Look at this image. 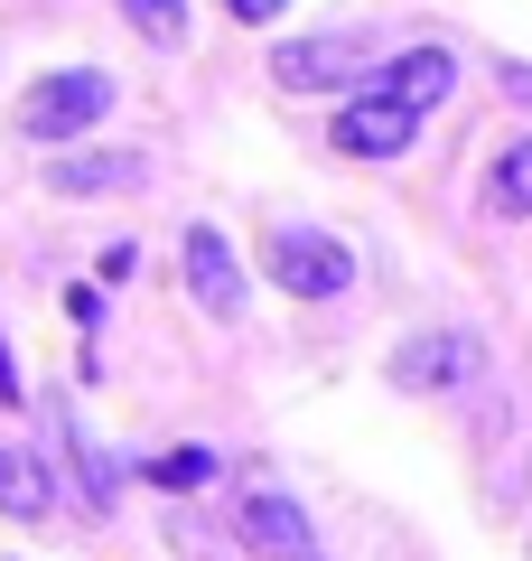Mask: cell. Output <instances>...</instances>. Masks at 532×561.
<instances>
[{
	"mask_svg": "<svg viewBox=\"0 0 532 561\" xmlns=\"http://www.w3.org/2000/svg\"><path fill=\"white\" fill-rule=\"evenodd\" d=\"M103 113H113V76H103V66H57V76H38L20 94V140L66 150V140H84Z\"/></svg>",
	"mask_w": 532,
	"mask_h": 561,
	"instance_id": "cell-1",
	"label": "cell"
},
{
	"mask_svg": "<svg viewBox=\"0 0 532 561\" xmlns=\"http://www.w3.org/2000/svg\"><path fill=\"white\" fill-rule=\"evenodd\" d=\"M262 272H271L290 300H346L355 290V253L336 234H317V225H271V234H262Z\"/></svg>",
	"mask_w": 532,
	"mask_h": 561,
	"instance_id": "cell-2",
	"label": "cell"
},
{
	"mask_svg": "<svg viewBox=\"0 0 532 561\" xmlns=\"http://www.w3.org/2000/svg\"><path fill=\"white\" fill-rule=\"evenodd\" d=\"M327 140L346 150V160H402V150L420 140V113H412V103H393V94H374V84H355V94L336 103Z\"/></svg>",
	"mask_w": 532,
	"mask_h": 561,
	"instance_id": "cell-3",
	"label": "cell"
},
{
	"mask_svg": "<svg viewBox=\"0 0 532 561\" xmlns=\"http://www.w3.org/2000/svg\"><path fill=\"white\" fill-rule=\"evenodd\" d=\"M383 375L402 383V393H449V383L486 375V346H476V328H420V337L393 346V365Z\"/></svg>",
	"mask_w": 532,
	"mask_h": 561,
	"instance_id": "cell-4",
	"label": "cell"
},
{
	"mask_svg": "<svg viewBox=\"0 0 532 561\" xmlns=\"http://www.w3.org/2000/svg\"><path fill=\"white\" fill-rule=\"evenodd\" d=\"M234 534L253 561H327L309 534V515H299V496H280V486H243L234 496Z\"/></svg>",
	"mask_w": 532,
	"mask_h": 561,
	"instance_id": "cell-5",
	"label": "cell"
},
{
	"mask_svg": "<svg viewBox=\"0 0 532 561\" xmlns=\"http://www.w3.org/2000/svg\"><path fill=\"white\" fill-rule=\"evenodd\" d=\"M271 76H280V94H336V84H365V47L355 38H280Z\"/></svg>",
	"mask_w": 532,
	"mask_h": 561,
	"instance_id": "cell-6",
	"label": "cell"
},
{
	"mask_svg": "<svg viewBox=\"0 0 532 561\" xmlns=\"http://www.w3.org/2000/svg\"><path fill=\"white\" fill-rule=\"evenodd\" d=\"M177 272H187V300H197L206 319H234V309H243V262H234V243H224L216 225H187Z\"/></svg>",
	"mask_w": 532,
	"mask_h": 561,
	"instance_id": "cell-7",
	"label": "cell"
},
{
	"mask_svg": "<svg viewBox=\"0 0 532 561\" xmlns=\"http://www.w3.org/2000/svg\"><path fill=\"white\" fill-rule=\"evenodd\" d=\"M47 421H57V449L76 459V505H84V515H113V496H122V459L94 440V421H76L66 402H57Z\"/></svg>",
	"mask_w": 532,
	"mask_h": 561,
	"instance_id": "cell-8",
	"label": "cell"
},
{
	"mask_svg": "<svg viewBox=\"0 0 532 561\" xmlns=\"http://www.w3.org/2000/svg\"><path fill=\"white\" fill-rule=\"evenodd\" d=\"M374 94H393V103H412V113L430 122L439 103L458 94V57H449V47H402V57L383 66V84H374Z\"/></svg>",
	"mask_w": 532,
	"mask_h": 561,
	"instance_id": "cell-9",
	"label": "cell"
},
{
	"mask_svg": "<svg viewBox=\"0 0 532 561\" xmlns=\"http://www.w3.org/2000/svg\"><path fill=\"white\" fill-rule=\"evenodd\" d=\"M140 179H150V160H140V150H76V160L47 169V187H57V197H131Z\"/></svg>",
	"mask_w": 532,
	"mask_h": 561,
	"instance_id": "cell-10",
	"label": "cell"
},
{
	"mask_svg": "<svg viewBox=\"0 0 532 561\" xmlns=\"http://www.w3.org/2000/svg\"><path fill=\"white\" fill-rule=\"evenodd\" d=\"M486 216H495V225L532 216V131L495 150V169H486Z\"/></svg>",
	"mask_w": 532,
	"mask_h": 561,
	"instance_id": "cell-11",
	"label": "cell"
},
{
	"mask_svg": "<svg viewBox=\"0 0 532 561\" xmlns=\"http://www.w3.org/2000/svg\"><path fill=\"white\" fill-rule=\"evenodd\" d=\"M47 496H57V486H47V468L28 459V449L0 440V515H10V524H38V515H47Z\"/></svg>",
	"mask_w": 532,
	"mask_h": 561,
	"instance_id": "cell-12",
	"label": "cell"
},
{
	"mask_svg": "<svg viewBox=\"0 0 532 561\" xmlns=\"http://www.w3.org/2000/svg\"><path fill=\"white\" fill-rule=\"evenodd\" d=\"M150 47H187V0H113Z\"/></svg>",
	"mask_w": 532,
	"mask_h": 561,
	"instance_id": "cell-13",
	"label": "cell"
},
{
	"mask_svg": "<svg viewBox=\"0 0 532 561\" xmlns=\"http://www.w3.org/2000/svg\"><path fill=\"white\" fill-rule=\"evenodd\" d=\"M150 486H169V496H187V486H206L216 478V449H159L150 468H140Z\"/></svg>",
	"mask_w": 532,
	"mask_h": 561,
	"instance_id": "cell-14",
	"label": "cell"
},
{
	"mask_svg": "<svg viewBox=\"0 0 532 561\" xmlns=\"http://www.w3.org/2000/svg\"><path fill=\"white\" fill-rule=\"evenodd\" d=\"M224 10H234V20H243V28H271V20H280V10H290V0H224Z\"/></svg>",
	"mask_w": 532,
	"mask_h": 561,
	"instance_id": "cell-15",
	"label": "cell"
},
{
	"mask_svg": "<svg viewBox=\"0 0 532 561\" xmlns=\"http://www.w3.org/2000/svg\"><path fill=\"white\" fill-rule=\"evenodd\" d=\"M140 272V243H103V280H131Z\"/></svg>",
	"mask_w": 532,
	"mask_h": 561,
	"instance_id": "cell-16",
	"label": "cell"
},
{
	"mask_svg": "<svg viewBox=\"0 0 532 561\" xmlns=\"http://www.w3.org/2000/svg\"><path fill=\"white\" fill-rule=\"evenodd\" d=\"M20 402V365H10V337H0V412Z\"/></svg>",
	"mask_w": 532,
	"mask_h": 561,
	"instance_id": "cell-17",
	"label": "cell"
},
{
	"mask_svg": "<svg viewBox=\"0 0 532 561\" xmlns=\"http://www.w3.org/2000/svg\"><path fill=\"white\" fill-rule=\"evenodd\" d=\"M505 94H513V103H532V66H505Z\"/></svg>",
	"mask_w": 532,
	"mask_h": 561,
	"instance_id": "cell-18",
	"label": "cell"
}]
</instances>
